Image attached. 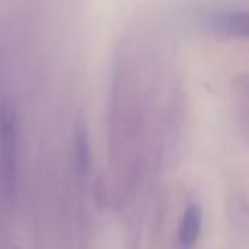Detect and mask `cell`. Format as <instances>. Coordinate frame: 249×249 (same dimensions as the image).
Masks as SVG:
<instances>
[{
  "label": "cell",
  "instance_id": "obj_1",
  "mask_svg": "<svg viewBox=\"0 0 249 249\" xmlns=\"http://www.w3.org/2000/svg\"><path fill=\"white\" fill-rule=\"evenodd\" d=\"M18 169V126L10 107L0 113V181L8 196L14 193Z\"/></svg>",
  "mask_w": 249,
  "mask_h": 249
},
{
  "label": "cell",
  "instance_id": "obj_3",
  "mask_svg": "<svg viewBox=\"0 0 249 249\" xmlns=\"http://www.w3.org/2000/svg\"><path fill=\"white\" fill-rule=\"evenodd\" d=\"M216 27L228 33H239L245 35V14L243 12H228V14H218L214 18Z\"/></svg>",
  "mask_w": 249,
  "mask_h": 249
},
{
  "label": "cell",
  "instance_id": "obj_4",
  "mask_svg": "<svg viewBox=\"0 0 249 249\" xmlns=\"http://www.w3.org/2000/svg\"><path fill=\"white\" fill-rule=\"evenodd\" d=\"M76 156H78V167L82 173H86L88 169V160H89V150H88V136L82 130L76 136Z\"/></svg>",
  "mask_w": 249,
  "mask_h": 249
},
{
  "label": "cell",
  "instance_id": "obj_2",
  "mask_svg": "<svg viewBox=\"0 0 249 249\" xmlns=\"http://www.w3.org/2000/svg\"><path fill=\"white\" fill-rule=\"evenodd\" d=\"M200 226H202L200 208L196 204L187 206L183 212V218L179 222V243L183 249H189L196 243L198 233H200Z\"/></svg>",
  "mask_w": 249,
  "mask_h": 249
}]
</instances>
